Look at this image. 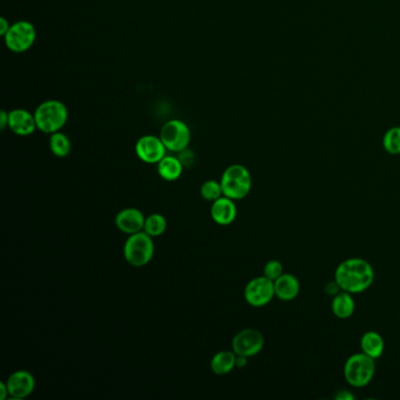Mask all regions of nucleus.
<instances>
[{"mask_svg":"<svg viewBox=\"0 0 400 400\" xmlns=\"http://www.w3.org/2000/svg\"><path fill=\"white\" fill-rule=\"evenodd\" d=\"M334 279L341 290L353 295L360 294L373 284L375 270L366 260L353 257L338 265L334 272Z\"/></svg>","mask_w":400,"mask_h":400,"instance_id":"1","label":"nucleus"},{"mask_svg":"<svg viewBox=\"0 0 400 400\" xmlns=\"http://www.w3.org/2000/svg\"><path fill=\"white\" fill-rule=\"evenodd\" d=\"M37 127L45 134L60 132L68 120L66 105L59 100H46L34 112Z\"/></svg>","mask_w":400,"mask_h":400,"instance_id":"2","label":"nucleus"},{"mask_svg":"<svg viewBox=\"0 0 400 400\" xmlns=\"http://www.w3.org/2000/svg\"><path fill=\"white\" fill-rule=\"evenodd\" d=\"M220 182L224 196L234 201L246 198L253 186L249 170L239 163L229 165L222 174Z\"/></svg>","mask_w":400,"mask_h":400,"instance_id":"3","label":"nucleus"},{"mask_svg":"<svg viewBox=\"0 0 400 400\" xmlns=\"http://www.w3.org/2000/svg\"><path fill=\"white\" fill-rule=\"evenodd\" d=\"M375 373L376 360L363 353L350 356L344 364V378L355 389L369 385Z\"/></svg>","mask_w":400,"mask_h":400,"instance_id":"4","label":"nucleus"},{"mask_svg":"<svg viewBox=\"0 0 400 400\" xmlns=\"http://www.w3.org/2000/svg\"><path fill=\"white\" fill-rule=\"evenodd\" d=\"M154 251L153 237L144 230L129 235L124 246V256L126 261L136 268L147 265L154 256Z\"/></svg>","mask_w":400,"mask_h":400,"instance_id":"5","label":"nucleus"},{"mask_svg":"<svg viewBox=\"0 0 400 400\" xmlns=\"http://www.w3.org/2000/svg\"><path fill=\"white\" fill-rule=\"evenodd\" d=\"M37 31L34 24L27 20L13 22L4 36L5 45L10 51L24 53L34 46Z\"/></svg>","mask_w":400,"mask_h":400,"instance_id":"6","label":"nucleus"},{"mask_svg":"<svg viewBox=\"0 0 400 400\" xmlns=\"http://www.w3.org/2000/svg\"><path fill=\"white\" fill-rule=\"evenodd\" d=\"M160 138L167 151L181 153L191 144V129L181 120H169L162 127Z\"/></svg>","mask_w":400,"mask_h":400,"instance_id":"7","label":"nucleus"},{"mask_svg":"<svg viewBox=\"0 0 400 400\" xmlns=\"http://www.w3.org/2000/svg\"><path fill=\"white\" fill-rule=\"evenodd\" d=\"M274 297H276L274 281L265 275L251 279L244 288V299L253 308L265 306Z\"/></svg>","mask_w":400,"mask_h":400,"instance_id":"8","label":"nucleus"},{"mask_svg":"<svg viewBox=\"0 0 400 400\" xmlns=\"http://www.w3.org/2000/svg\"><path fill=\"white\" fill-rule=\"evenodd\" d=\"M232 351L237 356H256L265 348V337L256 329H244L235 334L232 341Z\"/></svg>","mask_w":400,"mask_h":400,"instance_id":"9","label":"nucleus"},{"mask_svg":"<svg viewBox=\"0 0 400 400\" xmlns=\"http://www.w3.org/2000/svg\"><path fill=\"white\" fill-rule=\"evenodd\" d=\"M165 151L167 148L160 136L144 135L136 141V155L145 163L158 165V162L165 158Z\"/></svg>","mask_w":400,"mask_h":400,"instance_id":"10","label":"nucleus"},{"mask_svg":"<svg viewBox=\"0 0 400 400\" xmlns=\"http://www.w3.org/2000/svg\"><path fill=\"white\" fill-rule=\"evenodd\" d=\"M8 394L13 399H24L31 396L36 389V379L34 375L26 370H19L13 372L8 380Z\"/></svg>","mask_w":400,"mask_h":400,"instance_id":"11","label":"nucleus"},{"mask_svg":"<svg viewBox=\"0 0 400 400\" xmlns=\"http://www.w3.org/2000/svg\"><path fill=\"white\" fill-rule=\"evenodd\" d=\"M8 128L15 133V135H32L38 129L34 113L29 110L17 108L8 112Z\"/></svg>","mask_w":400,"mask_h":400,"instance_id":"12","label":"nucleus"},{"mask_svg":"<svg viewBox=\"0 0 400 400\" xmlns=\"http://www.w3.org/2000/svg\"><path fill=\"white\" fill-rule=\"evenodd\" d=\"M145 222L146 217L141 210L136 208H126L119 212L115 216V225L120 232H125L127 235L142 232Z\"/></svg>","mask_w":400,"mask_h":400,"instance_id":"13","label":"nucleus"},{"mask_svg":"<svg viewBox=\"0 0 400 400\" xmlns=\"http://www.w3.org/2000/svg\"><path fill=\"white\" fill-rule=\"evenodd\" d=\"M210 215L215 223L224 227L230 225L237 217V207L232 198L221 196L210 207Z\"/></svg>","mask_w":400,"mask_h":400,"instance_id":"14","label":"nucleus"},{"mask_svg":"<svg viewBox=\"0 0 400 400\" xmlns=\"http://www.w3.org/2000/svg\"><path fill=\"white\" fill-rule=\"evenodd\" d=\"M275 286V296L279 301L291 302L298 297L301 292L299 279L292 274H283L279 279L274 281Z\"/></svg>","mask_w":400,"mask_h":400,"instance_id":"15","label":"nucleus"},{"mask_svg":"<svg viewBox=\"0 0 400 400\" xmlns=\"http://www.w3.org/2000/svg\"><path fill=\"white\" fill-rule=\"evenodd\" d=\"M360 350L367 356L378 360L385 350V341L377 331H366L360 338Z\"/></svg>","mask_w":400,"mask_h":400,"instance_id":"16","label":"nucleus"},{"mask_svg":"<svg viewBox=\"0 0 400 400\" xmlns=\"http://www.w3.org/2000/svg\"><path fill=\"white\" fill-rule=\"evenodd\" d=\"M331 310L339 320L350 318L356 310V302L353 299V294L341 290L339 294L334 296L331 302Z\"/></svg>","mask_w":400,"mask_h":400,"instance_id":"17","label":"nucleus"},{"mask_svg":"<svg viewBox=\"0 0 400 400\" xmlns=\"http://www.w3.org/2000/svg\"><path fill=\"white\" fill-rule=\"evenodd\" d=\"M182 172H184V163L181 162L180 158L175 156L165 155V158L158 163V175L169 182L180 179Z\"/></svg>","mask_w":400,"mask_h":400,"instance_id":"18","label":"nucleus"},{"mask_svg":"<svg viewBox=\"0 0 400 400\" xmlns=\"http://www.w3.org/2000/svg\"><path fill=\"white\" fill-rule=\"evenodd\" d=\"M236 355L234 351H220L213 357L210 362V369L217 376L230 373L236 367Z\"/></svg>","mask_w":400,"mask_h":400,"instance_id":"19","label":"nucleus"},{"mask_svg":"<svg viewBox=\"0 0 400 400\" xmlns=\"http://www.w3.org/2000/svg\"><path fill=\"white\" fill-rule=\"evenodd\" d=\"M50 148L57 158H66L71 153V140L66 134L55 132L50 136Z\"/></svg>","mask_w":400,"mask_h":400,"instance_id":"20","label":"nucleus"},{"mask_svg":"<svg viewBox=\"0 0 400 400\" xmlns=\"http://www.w3.org/2000/svg\"><path fill=\"white\" fill-rule=\"evenodd\" d=\"M167 229V221L161 214H151L146 217L145 222L144 232H147L151 237H158L165 234Z\"/></svg>","mask_w":400,"mask_h":400,"instance_id":"21","label":"nucleus"},{"mask_svg":"<svg viewBox=\"0 0 400 400\" xmlns=\"http://www.w3.org/2000/svg\"><path fill=\"white\" fill-rule=\"evenodd\" d=\"M383 147L390 155H400V126L386 131L383 138Z\"/></svg>","mask_w":400,"mask_h":400,"instance_id":"22","label":"nucleus"},{"mask_svg":"<svg viewBox=\"0 0 400 400\" xmlns=\"http://www.w3.org/2000/svg\"><path fill=\"white\" fill-rule=\"evenodd\" d=\"M200 193H201V196H202L206 201H209V202L216 201L217 198H220L221 196L223 195L221 182H217V181L215 180L206 181V182L201 186Z\"/></svg>","mask_w":400,"mask_h":400,"instance_id":"23","label":"nucleus"},{"mask_svg":"<svg viewBox=\"0 0 400 400\" xmlns=\"http://www.w3.org/2000/svg\"><path fill=\"white\" fill-rule=\"evenodd\" d=\"M284 274V270H283V265L279 260H272V261L267 262L265 265V269H263V275L265 277H268L269 279L272 281H276L279 279V276H282Z\"/></svg>","mask_w":400,"mask_h":400,"instance_id":"24","label":"nucleus"},{"mask_svg":"<svg viewBox=\"0 0 400 400\" xmlns=\"http://www.w3.org/2000/svg\"><path fill=\"white\" fill-rule=\"evenodd\" d=\"M324 291H325V294L329 295L331 297H334V296L341 292V287H339V284L336 282V279H334V281L327 283V286L324 287Z\"/></svg>","mask_w":400,"mask_h":400,"instance_id":"25","label":"nucleus"},{"mask_svg":"<svg viewBox=\"0 0 400 400\" xmlns=\"http://www.w3.org/2000/svg\"><path fill=\"white\" fill-rule=\"evenodd\" d=\"M334 398L337 400H353L355 396L349 390H338L337 392L334 393Z\"/></svg>","mask_w":400,"mask_h":400,"instance_id":"26","label":"nucleus"},{"mask_svg":"<svg viewBox=\"0 0 400 400\" xmlns=\"http://www.w3.org/2000/svg\"><path fill=\"white\" fill-rule=\"evenodd\" d=\"M6 127H8V112L3 110L0 113V129L4 131Z\"/></svg>","mask_w":400,"mask_h":400,"instance_id":"27","label":"nucleus"},{"mask_svg":"<svg viewBox=\"0 0 400 400\" xmlns=\"http://www.w3.org/2000/svg\"><path fill=\"white\" fill-rule=\"evenodd\" d=\"M11 24L3 17L0 18V34L4 37L5 34H8V29H10Z\"/></svg>","mask_w":400,"mask_h":400,"instance_id":"28","label":"nucleus"},{"mask_svg":"<svg viewBox=\"0 0 400 400\" xmlns=\"http://www.w3.org/2000/svg\"><path fill=\"white\" fill-rule=\"evenodd\" d=\"M8 396H10V394H8V385H6V383H0V400L6 399Z\"/></svg>","mask_w":400,"mask_h":400,"instance_id":"29","label":"nucleus"},{"mask_svg":"<svg viewBox=\"0 0 400 400\" xmlns=\"http://www.w3.org/2000/svg\"><path fill=\"white\" fill-rule=\"evenodd\" d=\"M246 363H248V357H236V367H239V369H243V367L246 366Z\"/></svg>","mask_w":400,"mask_h":400,"instance_id":"30","label":"nucleus"}]
</instances>
